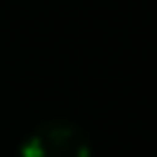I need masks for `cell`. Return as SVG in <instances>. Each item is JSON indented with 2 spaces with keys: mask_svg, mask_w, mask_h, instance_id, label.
Masks as SVG:
<instances>
[{
  "mask_svg": "<svg viewBox=\"0 0 157 157\" xmlns=\"http://www.w3.org/2000/svg\"><path fill=\"white\" fill-rule=\"evenodd\" d=\"M21 157H90V143L76 125L50 122L23 140Z\"/></svg>",
  "mask_w": 157,
  "mask_h": 157,
  "instance_id": "obj_1",
  "label": "cell"
}]
</instances>
